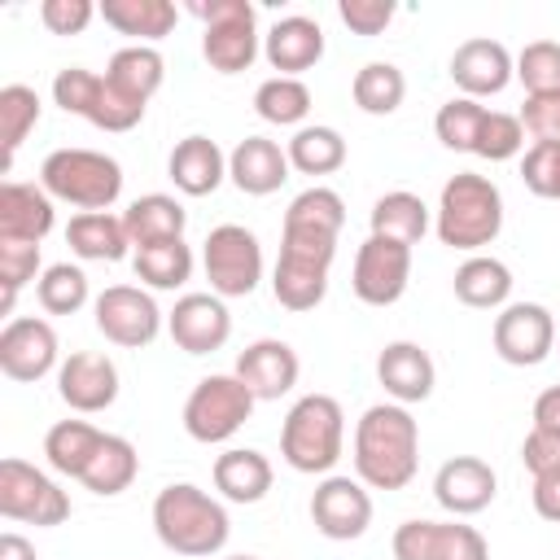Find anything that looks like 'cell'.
<instances>
[{
    "label": "cell",
    "instance_id": "6da1fadb",
    "mask_svg": "<svg viewBox=\"0 0 560 560\" xmlns=\"http://www.w3.org/2000/svg\"><path fill=\"white\" fill-rule=\"evenodd\" d=\"M420 464V424L402 402H376L354 424V472L372 490H402Z\"/></svg>",
    "mask_w": 560,
    "mask_h": 560
},
{
    "label": "cell",
    "instance_id": "7a4b0ae2",
    "mask_svg": "<svg viewBox=\"0 0 560 560\" xmlns=\"http://www.w3.org/2000/svg\"><path fill=\"white\" fill-rule=\"evenodd\" d=\"M153 529L162 538V547H171L175 556H214L228 542V512L219 499H210L206 490L175 481L166 490H158L153 499Z\"/></svg>",
    "mask_w": 560,
    "mask_h": 560
},
{
    "label": "cell",
    "instance_id": "3957f363",
    "mask_svg": "<svg viewBox=\"0 0 560 560\" xmlns=\"http://www.w3.org/2000/svg\"><path fill=\"white\" fill-rule=\"evenodd\" d=\"M503 228V192L477 175L459 171L442 184L438 197V241L451 249H481L499 236Z\"/></svg>",
    "mask_w": 560,
    "mask_h": 560
},
{
    "label": "cell",
    "instance_id": "277c9868",
    "mask_svg": "<svg viewBox=\"0 0 560 560\" xmlns=\"http://www.w3.org/2000/svg\"><path fill=\"white\" fill-rule=\"evenodd\" d=\"M346 446L341 402L328 394H306L289 407L280 424V455L293 472H328Z\"/></svg>",
    "mask_w": 560,
    "mask_h": 560
},
{
    "label": "cell",
    "instance_id": "5b68a950",
    "mask_svg": "<svg viewBox=\"0 0 560 560\" xmlns=\"http://www.w3.org/2000/svg\"><path fill=\"white\" fill-rule=\"evenodd\" d=\"M39 188L83 214L109 210L122 192V166L96 149H57L39 166Z\"/></svg>",
    "mask_w": 560,
    "mask_h": 560
},
{
    "label": "cell",
    "instance_id": "8992f818",
    "mask_svg": "<svg viewBox=\"0 0 560 560\" xmlns=\"http://www.w3.org/2000/svg\"><path fill=\"white\" fill-rule=\"evenodd\" d=\"M337 258V241L280 232V258L271 271V293L284 311H315L328 293V267Z\"/></svg>",
    "mask_w": 560,
    "mask_h": 560
},
{
    "label": "cell",
    "instance_id": "52a82bcc",
    "mask_svg": "<svg viewBox=\"0 0 560 560\" xmlns=\"http://www.w3.org/2000/svg\"><path fill=\"white\" fill-rule=\"evenodd\" d=\"M188 13L206 26L201 52L219 74H241L258 57V31H254V4L249 0H192Z\"/></svg>",
    "mask_w": 560,
    "mask_h": 560
},
{
    "label": "cell",
    "instance_id": "ba28073f",
    "mask_svg": "<svg viewBox=\"0 0 560 560\" xmlns=\"http://www.w3.org/2000/svg\"><path fill=\"white\" fill-rule=\"evenodd\" d=\"M254 394L236 372H219V376H201L184 402V429L192 442H228L254 411Z\"/></svg>",
    "mask_w": 560,
    "mask_h": 560
},
{
    "label": "cell",
    "instance_id": "9c48e42d",
    "mask_svg": "<svg viewBox=\"0 0 560 560\" xmlns=\"http://www.w3.org/2000/svg\"><path fill=\"white\" fill-rule=\"evenodd\" d=\"M201 267H206V280H210L214 298H249L262 280V245L249 228L223 223L206 236Z\"/></svg>",
    "mask_w": 560,
    "mask_h": 560
},
{
    "label": "cell",
    "instance_id": "30bf717a",
    "mask_svg": "<svg viewBox=\"0 0 560 560\" xmlns=\"http://www.w3.org/2000/svg\"><path fill=\"white\" fill-rule=\"evenodd\" d=\"M0 512L9 521H26V525L48 529V525H61L70 516V499L35 464H26V459H0Z\"/></svg>",
    "mask_w": 560,
    "mask_h": 560
},
{
    "label": "cell",
    "instance_id": "8fae6325",
    "mask_svg": "<svg viewBox=\"0 0 560 560\" xmlns=\"http://www.w3.org/2000/svg\"><path fill=\"white\" fill-rule=\"evenodd\" d=\"M411 280V249L385 236H368L354 254V271H350V289L359 302L368 306H394L402 298Z\"/></svg>",
    "mask_w": 560,
    "mask_h": 560
},
{
    "label": "cell",
    "instance_id": "7c38bea8",
    "mask_svg": "<svg viewBox=\"0 0 560 560\" xmlns=\"http://www.w3.org/2000/svg\"><path fill=\"white\" fill-rule=\"evenodd\" d=\"M394 560H490V547L459 521H402L394 529Z\"/></svg>",
    "mask_w": 560,
    "mask_h": 560
},
{
    "label": "cell",
    "instance_id": "4fadbf2b",
    "mask_svg": "<svg viewBox=\"0 0 560 560\" xmlns=\"http://www.w3.org/2000/svg\"><path fill=\"white\" fill-rule=\"evenodd\" d=\"M96 328L105 341L122 346V350H140L158 337L162 328V311L158 302L136 289V284H109L101 298H96Z\"/></svg>",
    "mask_w": 560,
    "mask_h": 560
},
{
    "label": "cell",
    "instance_id": "5bb4252c",
    "mask_svg": "<svg viewBox=\"0 0 560 560\" xmlns=\"http://www.w3.org/2000/svg\"><path fill=\"white\" fill-rule=\"evenodd\" d=\"M494 350L512 368H534L556 350V319L538 302H512L494 315Z\"/></svg>",
    "mask_w": 560,
    "mask_h": 560
},
{
    "label": "cell",
    "instance_id": "9a60e30c",
    "mask_svg": "<svg viewBox=\"0 0 560 560\" xmlns=\"http://www.w3.org/2000/svg\"><path fill=\"white\" fill-rule=\"evenodd\" d=\"M311 521L324 538L350 542L372 525V499L354 477H324L311 494Z\"/></svg>",
    "mask_w": 560,
    "mask_h": 560
},
{
    "label": "cell",
    "instance_id": "2e32d148",
    "mask_svg": "<svg viewBox=\"0 0 560 560\" xmlns=\"http://www.w3.org/2000/svg\"><path fill=\"white\" fill-rule=\"evenodd\" d=\"M52 368H57V332L48 328V319H35V315L9 319L0 332V372L9 381L31 385V381H44Z\"/></svg>",
    "mask_w": 560,
    "mask_h": 560
},
{
    "label": "cell",
    "instance_id": "e0dca14e",
    "mask_svg": "<svg viewBox=\"0 0 560 560\" xmlns=\"http://www.w3.org/2000/svg\"><path fill=\"white\" fill-rule=\"evenodd\" d=\"M166 328L184 354H214L232 337V315L214 293H184L166 315Z\"/></svg>",
    "mask_w": 560,
    "mask_h": 560
},
{
    "label": "cell",
    "instance_id": "ac0fdd59",
    "mask_svg": "<svg viewBox=\"0 0 560 560\" xmlns=\"http://www.w3.org/2000/svg\"><path fill=\"white\" fill-rule=\"evenodd\" d=\"M57 394L70 411L96 416L118 398V368L96 350H79L57 368Z\"/></svg>",
    "mask_w": 560,
    "mask_h": 560
},
{
    "label": "cell",
    "instance_id": "d6986e66",
    "mask_svg": "<svg viewBox=\"0 0 560 560\" xmlns=\"http://www.w3.org/2000/svg\"><path fill=\"white\" fill-rule=\"evenodd\" d=\"M236 376L249 385L258 402H276L298 385V354L280 337H262L236 354Z\"/></svg>",
    "mask_w": 560,
    "mask_h": 560
},
{
    "label": "cell",
    "instance_id": "ffe728a7",
    "mask_svg": "<svg viewBox=\"0 0 560 560\" xmlns=\"http://www.w3.org/2000/svg\"><path fill=\"white\" fill-rule=\"evenodd\" d=\"M494 490H499V477H494V468H490L486 459H477V455H455V459H446V464L438 468V477H433V499H438L451 516H472V512L490 508Z\"/></svg>",
    "mask_w": 560,
    "mask_h": 560
},
{
    "label": "cell",
    "instance_id": "44dd1931",
    "mask_svg": "<svg viewBox=\"0 0 560 560\" xmlns=\"http://www.w3.org/2000/svg\"><path fill=\"white\" fill-rule=\"evenodd\" d=\"M516 74V61L508 57V48L499 39H464L451 52V79L464 96L481 101L508 88V79Z\"/></svg>",
    "mask_w": 560,
    "mask_h": 560
},
{
    "label": "cell",
    "instance_id": "7402d4cb",
    "mask_svg": "<svg viewBox=\"0 0 560 560\" xmlns=\"http://www.w3.org/2000/svg\"><path fill=\"white\" fill-rule=\"evenodd\" d=\"M228 175L241 192L249 197H267L289 179V153L267 140V136H245L232 153H228Z\"/></svg>",
    "mask_w": 560,
    "mask_h": 560
},
{
    "label": "cell",
    "instance_id": "603a6c76",
    "mask_svg": "<svg viewBox=\"0 0 560 560\" xmlns=\"http://www.w3.org/2000/svg\"><path fill=\"white\" fill-rule=\"evenodd\" d=\"M376 381L394 402H424L433 394V359L416 341H389L376 354Z\"/></svg>",
    "mask_w": 560,
    "mask_h": 560
},
{
    "label": "cell",
    "instance_id": "cb8c5ba5",
    "mask_svg": "<svg viewBox=\"0 0 560 560\" xmlns=\"http://www.w3.org/2000/svg\"><path fill=\"white\" fill-rule=\"evenodd\" d=\"M262 57L271 61V70H280L284 79H298L302 70H311L319 57H324V31L319 22L293 13V18H280L267 39H262Z\"/></svg>",
    "mask_w": 560,
    "mask_h": 560
},
{
    "label": "cell",
    "instance_id": "d4e9b609",
    "mask_svg": "<svg viewBox=\"0 0 560 560\" xmlns=\"http://www.w3.org/2000/svg\"><path fill=\"white\" fill-rule=\"evenodd\" d=\"M52 232V197L35 184L4 179L0 188V241L39 245Z\"/></svg>",
    "mask_w": 560,
    "mask_h": 560
},
{
    "label": "cell",
    "instance_id": "484cf974",
    "mask_svg": "<svg viewBox=\"0 0 560 560\" xmlns=\"http://www.w3.org/2000/svg\"><path fill=\"white\" fill-rule=\"evenodd\" d=\"M166 171H171V179H175L179 192L206 197V192H214V188L223 184L228 158H223V149H219L210 136H184V140L171 149Z\"/></svg>",
    "mask_w": 560,
    "mask_h": 560
},
{
    "label": "cell",
    "instance_id": "4316f807",
    "mask_svg": "<svg viewBox=\"0 0 560 560\" xmlns=\"http://www.w3.org/2000/svg\"><path fill=\"white\" fill-rule=\"evenodd\" d=\"M101 18L118 35H131V39H140V44L153 48L158 39H166L175 31L179 9L171 0H105L101 4Z\"/></svg>",
    "mask_w": 560,
    "mask_h": 560
},
{
    "label": "cell",
    "instance_id": "83f0119b",
    "mask_svg": "<svg viewBox=\"0 0 560 560\" xmlns=\"http://www.w3.org/2000/svg\"><path fill=\"white\" fill-rule=\"evenodd\" d=\"M122 223H127L131 245L140 249V245H158V241H184L188 210L175 197H166V192H144V197H136L127 206Z\"/></svg>",
    "mask_w": 560,
    "mask_h": 560
},
{
    "label": "cell",
    "instance_id": "f1b7e54d",
    "mask_svg": "<svg viewBox=\"0 0 560 560\" xmlns=\"http://www.w3.org/2000/svg\"><path fill=\"white\" fill-rule=\"evenodd\" d=\"M214 490H223V499L232 503H258L271 490V464L262 451L249 446H232L214 459Z\"/></svg>",
    "mask_w": 560,
    "mask_h": 560
},
{
    "label": "cell",
    "instance_id": "f546056e",
    "mask_svg": "<svg viewBox=\"0 0 560 560\" xmlns=\"http://www.w3.org/2000/svg\"><path fill=\"white\" fill-rule=\"evenodd\" d=\"M66 241H70V249H74L79 258H88V262H118V258L127 254V245H131L127 223H122L118 214H109V210L74 214L70 228H66Z\"/></svg>",
    "mask_w": 560,
    "mask_h": 560
},
{
    "label": "cell",
    "instance_id": "4dcf8cb0",
    "mask_svg": "<svg viewBox=\"0 0 560 560\" xmlns=\"http://www.w3.org/2000/svg\"><path fill=\"white\" fill-rule=\"evenodd\" d=\"M346 223V201L332 192V188H306L289 201L284 210V228L280 232H298V236H324V241H337Z\"/></svg>",
    "mask_w": 560,
    "mask_h": 560
},
{
    "label": "cell",
    "instance_id": "1f68e13d",
    "mask_svg": "<svg viewBox=\"0 0 560 560\" xmlns=\"http://www.w3.org/2000/svg\"><path fill=\"white\" fill-rule=\"evenodd\" d=\"M136 472H140V455H136V446L127 442V438H118V433H105L101 438V446H96V455H92V464L83 468V486L92 490V494H122L131 481H136Z\"/></svg>",
    "mask_w": 560,
    "mask_h": 560
},
{
    "label": "cell",
    "instance_id": "d6a6232c",
    "mask_svg": "<svg viewBox=\"0 0 560 560\" xmlns=\"http://www.w3.org/2000/svg\"><path fill=\"white\" fill-rule=\"evenodd\" d=\"M451 284H455V298H459L464 306H472V311H494V306H503L508 293H512V271H508L499 258L477 254V258H468V262L455 271Z\"/></svg>",
    "mask_w": 560,
    "mask_h": 560
},
{
    "label": "cell",
    "instance_id": "836d02e7",
    "mask_svg": "<svg viewBox=\"0 0 560 560\" xmlns=\"http://www.w3.org/2000/svg\"><path fill=\"white\" fill-rule=\"evenodd\" d=\"M162 74H166V61H162V52L149 48V44L118 48V52L109 57V66H105V79H109L114 88H122L127 96L144 101V105H149V96L162 88Z\"/></svg>",
    "mask_w": 560,
    "mask_h": 560
},
{
    "label": "cell",
    "instance_id": "e575fe53",
    "mask_svg": "<svg viewBox=\"0 0 560 560\" xmlns=\"http://www.w3.org/2000/svg\"><path fill=\"white\" fill-rule=\"evenodd\" d=\"M101 429L96 424H88V420H57L52 429H48V438H44V455H48V464L57 468V472H66V477H83V468L92 464V455H96V446H101Z\"/></svg>",
    "mask_w": 560,
    "mask_h": 560
},
{
    "label": "cell",
    "instance_id": "d590c367",
    "mask_svg": "<svg viewBox=\"0 0 560 560\" xmlns=\"http://www.w3.org/2000/svg\"><path fill=\"white\" fill-rule=\"evenodd\" d=\"M424 232H429V206L416 192H385L372 206V236H385L411 249Z\"/></svg>",
    "mask_w": 560,
    "mask_h": 560
},
{
    "label": "cell",
    "instance_id": "8d00e7d4",
    "mask_svg": "<svg viewBox=\"0 0 560 560\" xmlns=\"http://www.w3.org/2000/svg\"><path fill=\"white\" fill-rule=\"evenodd\" d=\"M284 153L289 166L302 175H332L346 166V140L337 127H298Z\"/></svg>",
    "mask_w": 560,
    "mask_h": 560
},
{
    "label": "cell",
    "instance_id": "74e56055",
    "mask_svg": "<svg viewBox=\"0 0 560 560\" xmlns=\"http://www.w3.org/2000/svg\"><path fill=\"white\" fill-rule=\"evenodd\" d=\"M354 105L363 109V114H376V118H385V114H394L398 105H402V96H407V79H402V70L394 66V61H368L359 74H354Z\"/></svg>",
    "mask_w": 560,
    "mask_h": 560
},
{
    "label": "cell",
    "instance_id": "f35d334b",
    "mask_svg": "<svg viewBox=\"0 0 560 560\" xmlns=\"http://www.w3.org/2000/svg\"><path fill=\"white\" fill-rule=\"evenodd\" d=\"M136 276L153 289H179L192 276V249L184 241H158V245H140L131 258Z\"/></svg>",
    "mask_w": 560,
    "mask_h": 560
},
{
    "label": "cell",
    "instance_id": "ab89813d",
    "mask_svg": "<svg viewBox=\"0 0 560 560\" xmlns=\"http://www.w3.org/2000/svg\"><path fill=\"white\" fill-rule=\"evenodd\" d=\"M254 109L262 122H276V127H293L311 114V88L302 79H262L258 92H254Z\"/></svg>",
    "mask_w": 560,
    "mask_h": 560
},
{
    "label": "cell",
    "instance_id": "60d3db41",
    "mask_svg": "<svg viewBox=\"0 0 560 560\" xmlns=\"http://www.w3.org/2000/svg\"><path fill=\"white\" fill-rule=\"evenodd\" d=\"M39 122V96L26 83H9L0 88V136H4V171L13 166L18 144L31 136V127Z\"/></svg>",
    "mask_w": 560,
    "mask_h": 560
},
{
    "label": "cell",
    "instance_id": "b9f144b4",
    "mask_svg": "<svg viewBox=\"0 0 560 560\" xmlns=\"http://www.w3.org/2000/svg\"><path fill=\"white\" fill-rule=\"evenodd\" d=\"M486 114H490V109H486L481 101H472V96H451V101L438 109L433 131H438V140H442L446 149H455V153H472Z\"/></svg>",
    "mask_w": 560,
    "mask_h": 560
},
{
    "label": "cell",
    "instance_id": "7bdbcfd3",
    "mask_svg": "<svg viewBox=\"0 0 560 560\" xmlns=\"http://www.w3.org/2000/svg\"><path fill=\"white\" fill-rule=\"evenodd\" d=\"M35 298H39V306H44L48 315H74V311L88 302V276H83L79 267H70V262H52V267L39 276Z\"/></svg>",
    "mask_w": 560,
    "mask_h": 560
},
{
    "label": "cell",
    "instance_id": "ee69618b",
    "mask_svg": "<svg viewBox=\"0 0 560 560\" xmlns=\"http://www.w3.org/2000/svg\"><path fill=\"white\" fill-rule=\"evenodd\" d=\"M516 79L525 83V96H551L560 92V44L534 39L516 57Z\"/></svg>",
    "mask_w": 560,
    "mask_h": 560
},
{
    "label": "cell",
    "instance_id": "f6af8a7d",
    "mask_svg": "<svg viewBox=\"0 0 560 560\" xmlns=\"http://www.w3.org/2000/svg\"><path fill=\"white\" fill-rule=\"evenodd\" d=\"M521 179L534 197L560 201V140H538L521 158Z\"/></svg>",
    "mask_w": 560,
    "mask_h": 560
},
{
    "label": "cell",
    "instance_id": "bcb514c9",
    "mask_svg": "<svg viewBox=\"0 0 560 560\" xmlns=\"http://www.w3.org/2000/svg\"><path fill=\"white\" fill-rule=\"evenodd\" d=\"M521 144H525V127H521V118L516 114H499V109H490L486 114V122H481V131H477V158H486V162H508V158H516L521 153Z\"/></svg>",
    "mask_w": 560,
    "mask_h": 560
},
{
    "label": "cell",
    "instance_id": "7dc6e473",
    "mask_svg": "<svg viewBox=\"0 0 560 560\" xmlns=\"http://www.w3.org/2000/svg\"><path fill=\"white\" fill-rule=\"evenodd\" d=\"M39 276V245H26V241H0V284H4V298H0V311L9 315L13 302H18V289L26 280Z\"/></svg>",
    "mask_w": 560,
    "mask_h": 560
},
{
    "label": "cell",
    "instance_id": "c3c4849f",
    "mask_svg": "<svg viewBox=\"0 0 560 560\" xmlns=\"http://www.w3.org/2000/svg\"><path fill=\"white\" fill-rule=\"evenodd\" d=\"M144 118V101H136V96H127L122 88H114L105 74H101V92H96V109H92V127H101V131H131L136 122Z\"/></svg>",
    "mask_w": 560,
    "mask_h": 560
},
{
    "label": "cell",
    "instance_id": "681fc988",
    "mask_svg": "<svg viewBox=\"0 0 560 560\" xmlns=\"http://www.w3.org/2000/svg\"><path fill=\"white\" fill-rule=\"evenodd\" d=\"M96 92H101V74H92V70H83V66H66V70L52 79V101H57L66 114H79V118H92Z\"/></svg>",
    "mask_w": 560,
    "mask_h": 560
},
{
    "label": "cell",
    "instance_id": "f907efd6",
    "mask_svg": "<svg viewBox=\"0 0 560 560\" xmlns=\"http://www.w3.org/2000/svg\"><path fill=\"white\" fill-rule=\"evenodd\" d=\"M101 9L92 0H44L39 4V22L52 31V35H79Z\"/></svg>",
    "mask_w": 560,
    "mask_h": 560
},
{
    "label": "cell",
    "instance_id": "816d5d0a",
    "mask_svg": "<svg viewBox=\"0 0 560 560\" xmlns=\"http://www.w3.org/2000/svg\"><path fill=\"white\" fill-rule=\"evenodd\" d=\"M337 18L354 31V35H381L394 22V4L389 0H341Z\"/></svg>",
    "mask_w": 560,
    "mask_h": 560
},
{
    "label": "cell",
    "instance_id": "f5cc1de1",
    "mask_svg": "<svg viewBox=\"0 0 560 560\" xmlns=\"http://www.w3.org/2000/svg\"><path fill=\"white\" fill-rule=\"evenodd\" d=\"M516 118L534 136V144L538 140H560V92H551V96H525V105H521Z\"/></svg>",
    "mask_w": 560,
    "mask_h": 560
},
{
    "label": "cell",
    "instance_id": "db71d44e",
    "mask_svg": "<svg viewBox=\"0 0 560 560\" xmlns=\"http://www.w3.org/2000/svg\"><path fill=\"white\" fill-rule=\"evenodd\" d=\"M521 459H525V468H529L534 477L560 468V433H551V429H529V433H525V446H521Z\"/></svg>",
    "mask_w": 560,
    "mask_h": 560
},
{
    "label": "cell",
    "instance_id": "11a10c76",
    "mask_svg": "<svg viewBox=\"0 0 560 560\" xmlns=\"http://www.w3.org/2000/svg\"><path fill=\"white\" fill-rule=\"evenodd\" d=\"M534 512L542 521H556L560 525V468L534 477Z\"/></svg>",
    "mask_w": 560,
    "mask_h": 560
},
{
    "label": "cell",
    "instance_id": "9f6ffc18",
    "mask_svg": "<svg viewBox=\"0 0 560 560\" xmlns=\"http://www.w3.org/2000/svg\"><path fill=\"white\" fill-rule=\"evenodd\" d=\"M534 429L560 433V385H551V389L538 394V402H534Z\"/></svg>",
    "mask_w": 560,
    "mask_h": 560
},
{
    "label": "cell",
    "instance_id": "6f0895ef",
    "mask_svg": "<svg viewBox=\"0 0 560 560\" xmlns=\"http://www.w3.org/2000/svg\"><path fill=\"white\" fill-rule=\"evenodd\" d=\"M0 560H35V547L22 534H0Z\"/></svg>",
    "mask_w": 560,
    "mask_h": 560
},
{
    "label": "cell",
    "instance_id": "680465c9",
    "mask_svg": "<svg viewBox=\"0 0 560 560\" xmlns=\"http://www.w3.org/2000/svg\"><path fill=\"white\" fill-rule=\"evenodd\" d=\"M232 560H258V556H232Z\"/></svg>",
    "mask_w": 560,
    "mask_h": 560
}]
</instances>
